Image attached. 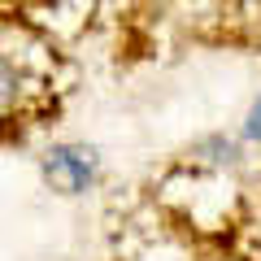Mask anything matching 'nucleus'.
<instances>
[{
	"label": "nucleus",
	"mask_w": 261,
	"mask_h": 261,
	"mask_svg": "<svg viewBox=\"0 0 261 261\" xmlns=\"http://www.w3.org/2000/svg\"><path fill=\"white\" fill-rule=\"evenodd\" d=\"M48 174H53L61 187L79 192V187L92 178V161H87L83 152H74V148H61V152H48Z\"/></svg>",
	"instance_id": "1"
},
{
	"label": "nucleus",
	"mask_w": 261,
	"mask_h": 261,
	"mask_svg": "<svg viewBox=\"0 0 261 261\" xmlns=\"http://www.w3.org/2000/svg\"><path fill=\"white\" fill-rule=\"evenodd\" d=\"M9 96H13V74H9V65L0 61V109L9 105Z\"/></svg>",
	"instance_id": "2"
}]
</instances>
